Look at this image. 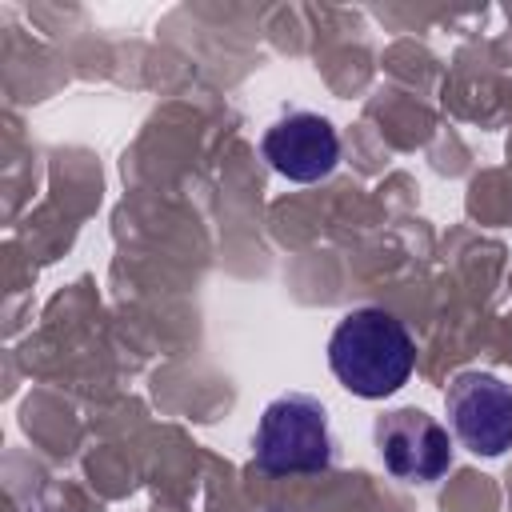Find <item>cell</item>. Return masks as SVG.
<instances>
[{"instance_id":"obj_3","label":"cell","mask_w":512,"mask_h":512,"mask_svg":"<svg viewBox=\"0 0 512 512\" xmlns=\"http://www.w3.org/2000/svg\"><path fill=\"white\" fill-rule=\"evenodd\" d=\"M444 408L456 440L476 456H504L512 448V388L492 372H460Z\"/></svg>"},{"instance_id":"obj_4","label":"cell","mask_w":512,"mask_h":512,"mask_svg":"<svg viewBox=\"0 0 512 512\" xmlns=\"http://www.w3.org/2000/svg\"><path fill=\"white\" fill-rule=\"evenodd\" d=\"M376 452L396 480L432 484L452 468V440L440 420L420 408H392L372 428Z\"/></svg>"},{"instance_id":"obj_2","label":"cell","mask_w":512,"mask_h":512,"mask_svg":"<svg viewBox=\"0 0 512 512\" xmlns=\"http://www.w3.org/2000/svg\"><path fill=\"white\" fill-rule=\"evenodd\" d=\"M252 460L268 476H308L332 464V432L328 412L308 392L276 396L256 424Z\"/></svg>"},{"instance_id":"obj_5","label":"cell","mask_w":512,"mask_h":512,"mask_svg":"<svg viewBox=\"0 0 512 512\" xmlns=\"http://www.w3.org/2000/svg\"><path fill=\"white\" fill-rule=\"evenodd\" d=\"M260 148H264V160L296 184H316V180L332 176V168L340 164V136H336L332 120L320 112L280 116L264 132Z\"/></svg>"},{"instance_id":"obj_1","label":"cell","mask_w":512,"mask_h":512,"mask_svg":"<svg viewBox=\"0 0 512 512\" xmlns=\"http://www.w3.org/2000/svg\"><path fill=\"white\" fill-rule=\"evenodd\" d=\"M412 364H416V344L408 328L388 308H376V304L352 308L328 340L332 376L364 400H380L404 388L412 376Z\"/></svg>"}]
</instances>
